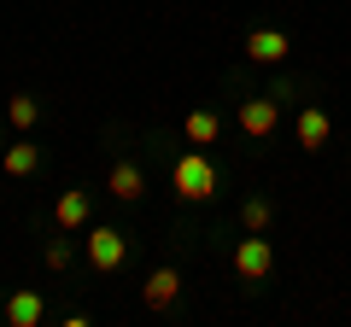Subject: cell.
I'll use <instances>...</instances> for the list:
<instances>
[{"label":"cell","instance_id":"obj_11","mask_svg":"<svg viewBox=\"0 0 351 327\" xmlns=\"http://www.w3.org/2000/svg\"><path fill=\"white\" fill-rule=\"evenodd\" d=\"M182 135H188L193 146H211V140L223 135V117H217V112H188V117H182Z\"/></svg>","mask_w":351,"mask_h":327},{"label":"cell","instance_id":"obj_15","mask_svg":"<svg viewBox=\"0 0 351 327\" xmlns=\"http://www.w3.org/2000/svg\"><path fill=\"white\" fill-rule=\"evenodd\" d=\"M71 257H76V252H71V246H64V239H53L47 252H41V263H47V269H53V275H64V269H71Z\"/></svg>","mask_w":351,"mask_h":327},{"label":"cell","instance_id":"obj_13","mask_svg":"<svg viewBox=\"0 0 351 327\" xmlns=\"http://www.w3.org/2000/svg\"><path fill=\"white\" fill-rule=\"evenodd\" d=\"M269 222H276V205L269 199H246L240 205V228H246V234H269Z\"/></svg>","mask_w":351,"mask_h":327},{"label":"cell","instance_id":"obj_5","mask_svg":"<svg viewBox=\"0 0 351 327\" xmlns=\"http://www.w3.org/2000/svg\"><path fill=\"white\" fill-rule=\"evenodd\" d=\"M281 129V100H240V135L269 140Z\"/></svg>","mask_w":351,"mask_h":327},{"label":"cell","instance_id":"obj_2","mask_svg":"<svg viewBox=\"0 0 351 327\" xmlns=\"http://www.w3.org/2000/svg\"><path fill=\"white\" fill-rule=\"evenodd\" d=\"M88 263L100 269V275H112V269H123V257H129V239L117 234V228H88Z\"/></svg>","mask_w":351,"mask_h":327},{"label":"cell","instance_id":"obj_4","mask_svg":"<svg viewBox=\"0 0 351 327\" xmlns=\"http://www.w3.org/2000/svg\"><path fill=\"white\" fill-rule=\"evenodd\" d=\"M328 140H334V117H328L322 105H304V112L293 117V146L299 152H322Z\"/></svg>","mask_w":351,"mask_h":327},{"label":"cell","instance_id":"obj_9","mask_svg":"<svg viewBox=\"0 0 351 327\" xmlns=\"http://www.w3.org/2000/svg\"><path fill=\"white\" fill-rule=\"evenodd\" d=\"M88 211H94V199H88V193H59V205H53V222H59V234L88 228Z\"/></svg>","mask_w":351,"mask_h":327},{"label":"cell","instance_id":"obj_7","mask_svg":"<svg viewBox=\"0 0 351 327\" xmlns=\"http://www.w3.org/2000/svg\"><path fill=\"white\" fill-rule=\"evenodd\" d=\"M106 193H112V199H123V205H135L141 193H147V170H141L135 158H117L112 170H106Z\"/></svg>","mask_w":351,"mask_h":327},{"label":"cell","instance_id":"obj_14","mask_svg":"<svg viewBox=\"0 0 351 327\" xmlns=\"http://www.w3.org/2000/svg\"><path fill=\"white\" fill-rule=\"evenodd\" d=\"M6 117H12V129H18V135H24V129H36L41 105L29 100V94H12V100H6Z\"/></svg>","mask_w":351,"mask_h":327},{"label":"cell","instance_id":"obj_16","mask_svg":"<svg viewBox=\"0 0 351 327\" xmlns=\"http://www.w3.org/2000/svg\"><path fill=\"white\" fill-rule=\"evenodd\" d=\"M0 152H6V146H0Z\"/></svg>","mask_w":351,"mask_h":327},{"label":"cell","instance_id":"obj_3","mask_svg":"<svg viewBox=\"0 0 351 327\" xmlns=\"http://www.w3.org/2000/svg\"><path fill=\"white\" fill-rule=\"evenodd\" d=\"M269 269H276V246H269L263 234H246V239L234 246V275H240V280H263Z\"/></svg>","mask_w":351,"mask_h":327},{"label":"cell","instance_id":"obj_6","mask_svg":"<svg viewBox=\"0 0 351 327\" xmlns=\"http://www.w3.org/2000/svg\"><path fill=\"white\" fill-rule=\"evenodd\" d=\"M182 298V269H152L147 280H141V304H147V310H170V304Z\"/></svg>","mask_w":351,"mask_h":327},{"label":"cell","instance_id":"obj_12","mask_svg":"<svg viewBox=\"0 0 351 327\" xmlns=\"http://www.w3.org/2000/svg\"><path fill=\"white\" fill-rule=\"evenodd\" d=\"M36 164H41V146H29V140H18V146L0 152V170H6V176H36Z\"/></svg>","mask_w":351,"mask_h":327},{"label":"cell","instance_id":"obj_1","mask_svg":"<svg viewBox=\"0 0 351 327\" xmlns=\"http://www.w3.org/2000/svg\"><path fill=\"white\" fill-rule=\"evenodd\" d=\"M170 187H176V199H188V205L217 199V164L205 158V146L182 152V158L170 164Z\"/></svg>","mask_w":351,"mask_h":327},{"label":"cell","instance_id":"obj_8","mask_svg":"<svg viewBox=\"0 0 351 327\" xmlns=\"http://www.w3.org/2000/svg\"><path fill=\"white\" fill-rule=\"evenodd\" d=\"M287 53H293V36H287V29H252V36H246V59H252V64H281Z\"/></svg>","mask_w":351,"mask_h":327},{"label":"cell","instance_id":"obj_10","mask_svg":"<svg viewBox=\"0 0 351 327\" xmlns=\"http://www.w3.org/2000/svg\"><path fill=\"white\" fill-rule=\"evenodd\" d=\"M6 322H12V327H41V322H47L41 292H12V298H6Z\"/></svg>","mask_w":351,"mask_h":327}]
</instances>
